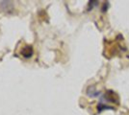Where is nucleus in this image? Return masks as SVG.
I'll return each instance as SVG.
<instances>
[{
    "label": "nucleus",
    "instance_id": "20e7f679",
    "mask_svg": "<svg viewBox=\"0 0 129 115\" xmlns=\"http://www.w3.org/2000/svg\"><path fill=\"white\" fill-rule=\"evenodd\" d=\"M98 4V1H89V9L88 11H91V9Z\"/></svg>",
    "mask_w": 129,
    "mask_h": 115
},
{
    "label": "nucleus",
    "instance_id": "f03ea898",
    "mask_svg": "<svg viewBox=\"0 0 129 115\" xmlns=\"http://www.w3.org/2000/svg\"><path fill=\"white\" fill-rule=\"evenodd\" d=\"M87 95L89 97L94 98V97H98L100 95V92L97 91L96 89H95L94 85H91V86H89V87L87 88Z\"/></svg>",
    "mask_w": 129,
    "mask_h": 115
},
{
    "label": "nucleus",
    "instance_id": "39448f33",
    "mask_svg": "<svg viewBox=\"0 0 129 115\" xmlns=\"http://www.w3.org/2000/svg\"><path fill=\"white\" fill-rule=\"evenodd\" d=\"M108 7H109V2L104 3V5H103V7H102V12H103V13H105V12L107 11Z\"/></svg>",
    "mask_w": 129,
    "mask_h": 115
},
{
    "label": "nucleus",
    "instance_id": "f257e3e1",
    "mask_svg": "<svg viewBox=\"0 0 129 115\" xmlns=\"http://www.w3.org/2000/svg\"><path fill=\"white\" fill-rule=\"evenodd\" d=\"M20 54H21L23 58L30 59V58H32L33 54H34V49H33V47L31 45H25L20 51Z\"/></svg>",
    "mask_w": 129,
    "mask_h": 115
},
{
    "label": "nucleus",
    "instance_id": "7ed1b4c3",
    "mask_svg": "<svg viewBox=\"0 0 129 115\" xmlns=\"http://www.w3.org/2000/svg\"><path fill=\"white\" fill-rule=\"evenodd\" d=\"M97 109H98L99 112H101L104 109H114V108L112 106H109V105H106V104H102V103H99L98 105H97Z\"/></svg>",
    "mask_w": 129,
    "mask_h": 115
}]
</instances>
